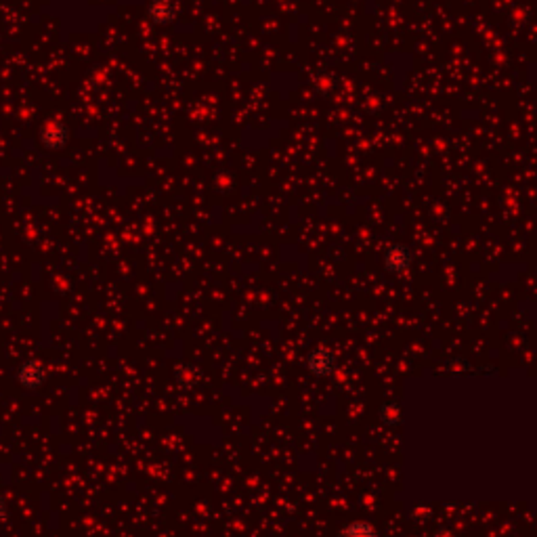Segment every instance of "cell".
<instances>
[{"mask_svg": "<svg viewBox=\"0 0 537 537\" xmlns=\"http://www.w3.org/2000/svg\"><path fill=\"white\" fill-rule=\"evenodd\" d=\"M47 371L44 365L38 359H27L19 365L17 369V382L25 388V390H36L44 384Z\"/></svg>", "mask_w": 537, "mask_h": 537, "instance_id": "cell-1", "label": "cell"}, {"mask_svg": "<svg viewBox=\"0 0 537 537\" xmlns=\"http://www.w3.org/2000/svg\"><path fill=\"white\" fill-rule=\"evenodd\" d=\"M307 369L317 376V378H328L334 374L336 369V357L332 355L330 349L321 347V349H313L309 355H307Z\"/></svg>", "mask_w": 537, "mask_h": 537, "instance_id": "cell-2", "label": "cell"}, {"mask_svg": "<svg viewBox=\"0 0 537 537\" xmlns=\"http://www.w3.org/2000/svg\"><path fill=\"white\" fill-rule=\"evenodd\" d=\"M412 263H414V257L409 248L401 244H393L384 254V267L393 275H405L412 268Z\"/></svg>", "mask_w": 537, "mask_h": 537, "instance_id": "cell-3", "label": "cell"}, {"mask_svg": "<svg viewBox=\"0 0 537 537\" xmlns=\"http://www.w3.org/2000/svg\"><path fill=\"white\" fill-rule=\"evenodd\" d=\"M66 141H68V130H66V126L59 124V122H51V124L42 130V143H44V147H49V149H59V147L66 145Z\"/></svg>", "mask_w": 537, "mask_h": 537, "instance_id": "cell-4", "label": "cell"}, {"mask_svg": "<svg viewBox=\"0 0 537 537\" xmlns=\"http://www.w3.org/2000/svg\"><path fill=\"white\" fill-rule=\"evenodd\" d=\"M338 537H380L376 527L365 523V521H355V523H349L345 525L340 531H338Z\"/></svg>", "mask_w": 537, "mask_h": 537, "instance_id": "cell-5", "label": "cell"}, {"mask_svg": "<svg viewBox=\"0 0 537 537\" xmlns=\"http://www.w3.org/2000/svg\"><path fill=\"white\" fill-rule=\"evenodd\" d=\"M149 15L154 21H160V23H166L175 17V11H173V4L166 2V0H158L154 2V6H149Z\"/></svg>", "mask_w": 537, "mask_h": 537, "instance_id": "cell-6", "label": "cell"}, {"mask_svg": "<svg viewBox=\"0 0 537 537\" xmlns=\"http://www.w3.org/2000/svg\"><path fill=\"white\" fill-rule=\"evenodd\" d=\"M401 420H403V416H401L399 405L388 403V405H384V407L380 409V422H382V424H386V426H399Z\"/></svg>", "mask_w": 537, "mask_h": 537, "instance_id": "cell-7", "label": "cell"}, {"mask_svg": "<svg viewBox=\"0 0 537 537\" xmlns=\"http://www.w3.org/2000/svg\"><path fill=\"white\" fill-rule=\"evenodd\" d=\"M6 519V502H4V498L0 495V521H4Z\"/></svg>", "mask_w": 537, "mask_h": 537, "instance_id": "cell-8", "label": "cell"}]
</instances>
